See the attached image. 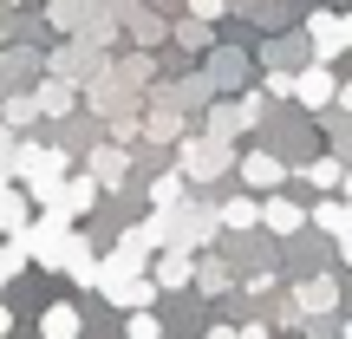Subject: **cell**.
<instances>
[{"mask_svg":"<svg viewBox=\"0 0 352 339\" xmlns=\"http://www.w3.org/2000/svg\"><path fill=\"white\" fill-rule=\"evenodd\" d=\"M104 287V300L111 307H124V314H138V307H157V281H151V267H144V274H111V281H98Z\"/></svg>","mask_w":352,"mask_h":339,"instance_id":"6da1fadb","label":"cell"},{"mask_svg":"<svg viewBox=\"0 0 352 339\" xmlns=\"http://www.w3.org/2000/svg\"><path fill=\"white\" fill-rule=\"evenodd\" d=\"M294 98H300L307 111H320V105H333V98H340V78H333V65H327V59L300 65V72H294Z\"/></svg>","mask_w":352,"mask_h":339,"instance_id":"7a4b0ae2","label":"cell"},{"mask_svg":"<svg viewBox=\"0 0 352 339\" xmlns=\"http://www.w3.org/2000/svg\"><path fill=\"white\" fill-rule=\"evenodd\" d=\"M287 176H294V170L280 164L274 151H248V157H241V183H248L254 196H274V189L287 183Z\"/></svg>","mask_w":352,"mask_h":339,"instance_id":"3957f363","label":"cell"},{"mask_svg":"<svg viewBox=\"0 0 352 339\" xmlns=\"http://www.w3.org/2000/svg\"><path fill=\"white\" fill-rule=\"evenodd\" d=\"M151 281H157L164 294H176V287H196V261H189L183 248H164V254L151 261Z\"/></svg>","mask_w":352,"mask_h":339,"instance_id":"277c9868","label":"cell"},{"mask_svg":"<svg viewBox=\"0 0 352 339\" xmlns=\"http://www.w3.org/2000/svg\"><path fill=\"white\" fill-rule=\"evenodd\" d=\"M261 228H267V235H300V228H307V209H300V202H287V196L274 189V196L261 202Z\"/></svg>","mask_w":352,"mask_h":339,"instance_id":"5b68a950","label":"cell"},{"mask_svg":"<svg viewBox=\"0 0 352 339\" xmlns=\"http://www.w3.org/2000/svg\"><path fill=\"white\" fill-rule=\"evenodd\" d=\"M39 339H85V314H78L72 300H52L46 314H39Z\"/></svg>","mask_w":352,"mask_h":339,"instance_id":"8992f818","label":"cell"},{"mask_svg":"<svg viewBox=\"0 0 352 339\" xmlns=\"http://www.w3.org/2000/svg\"><path fill=\"white\" fill-rule=\"evenodd\" d=\"M222 164H228V157H222V138H196L183 151V176H189V183H209V170H222Z\"/></svg>","mask_w":352,"mask_h":339,"instance_id":"52a82bcc","label":"cell"},{"mask_svg":"<svg viewBox=\"0 0 352 339\" xmlns=\"http://www.w3.org/2000/svg\"><path fill=\"white\" fill-rule=\"evenodd\" d=\"M294 307H300V314H333V307H340V281H333V274H314V281H300Z\"/></svg>","mask_w":352,"mask_h":339,"instance_id":"ba28073f","label":"cell"},{"mask_svg":"<svg viewBox=\"0 0 352 339\" xmlns=\"http://www.w3.org/2000/svg\"><path fill=\"white\" fill-rule=\"evenodd\" d=\"M33 222V196L13 183H0V235H20V228Z\"/></svg>","mask_w":352,"mask_h":339,"instance_id":"9c48e42d","label":"cell"},{"mask_svg":"<svg viewBox=\"0 0 352 339\" xmlns=\"http://www.w3.org/2000/svg\"><path fill=\"white\" fill-rule=\"evenodd\" d=\"M307 222H314L320 235H346V228H352V202H340V196H320Z\"/></svg>","mask_w":352,"mask_h":339,"instance_id":"30bf717a","label":"cell"},{"mask_svg":"<svg viewBox=\"0 0 352 339\" xmlns=\"http://www.w3.org/2000/svg\"><path fill=\"white\" fill-rule=\"evenodd\" d=\"M300 176L320 196H333V189H346V157H314V164H300Z\"/></svg>","mask_w":352,"mask_h":339,"instance_id":"8fae6325","label":"cell"},{"mask_svg":"<svg viewBox=\"0 0 352 339\" xmlns=\"http://www.w3.org/2000/svg\"><path fill=\"white\" fill-rule=\"evenodd\" d=\"M98 189H104L98 176H65V189H59V209H65V215H85L91 202H98Z\"/></svg>","mask_w":352,"mask_h":339,"instance_id":"7c38bea8","label":"cell"},{"mask_svg":"<svg viewBox=\"0 0 352 339\" xmlns=\"http://www.w3.org/2000/svg\"><path fill=\"white\" fill-rule=\"evenodd\" d=\"M222 228H261V202H254V196L222 202Z\"/></svg>","mask_w":352,"mask_h":339,"instance_id":"4fadbf2b","label":"cell"},{"mask_svg":"<svg viewBox=\"0 0 352 339\" xmlns=\"http://www.w3.org/2000/svg\"><path fill=\"white\" fill-rule=\"evenodd\" d=\"M124 164H131V157L111 151V144H98V151H91V176H98V183H111V189H118V176H124Z\"/></svg>","mask_w":352,"mask_h":339,"instance_id":"5bb4252c","label":"cell"},{"mask_svg":"<svg viewBox=\"0 0 352 339\" xmlns=\"http://www.w3.org/2000/svg\"><path fill=\"white\" fill-rule=\"evenodd\" d=\"M26 261H33V254H26V248H20V235H0V294H7V281H13V274H20V267H26Z\"/></svg>","mask_w":352,"mask_h":339,"instance_id":"9a60e30c","label":"cell"},{"mask_svg":"<svg viewBox=\"0 0 352 339\" xmlns=\"http://www.w3.org/2000/svg\"><path fill=\"white\" fill-rule=\"evenodd\" d=\"M183 183H189L183 170H170V176H157V183H151V202H157V209H176V202H183Z\"/></svg>","mask_w":352,"mask_h":339,"instance_id":"2e32d148","label":"cell"},{"mask_svg":"<svg viewBox=\"0 0 352 339\" xmlns=\"http://www.w3.org/2000/svg\"><path fill=\"white\" fill-rule=\"evenodd\" d=\"M33 105H39V111H72V85H65V78H46Z\"/></svg>","mask_w":352,"mask_h":339,"instance_id":"e0dca14e","label":"cell"},{"mask_svg":"<svg viewBox=\"0 0 352 339\" xmlns=\"http://www.w3.org/2000/svg\"><path fill=\"white\" fill-rule=\"evenodd\" d=\"M124 339H164V320H157L151 307H138V314L124 320Z\"/></svg>","mask_w":352,"mask_h":339,"instance_id":"ac0fdd59","label":"cell"},{"mask_svg":"<svg viewBox=\"0 0 352 339\" xmlns=\"http://www.w3.org/2000/svg\"><path fill=\"white\" fill-rule=\"evenodd\" d=\"M196 287H202V294H222V287H228L222 261H196Z\"/></svg>","mask_w":352,"mask_h":339,"instance_id":"d6986e66","label":"cell"},{"mask_svg":"<svg viewBox=\"0 0 352 339\" xmlns=\"http://www.w3.org/2000/svg\"><path fill=\"white\" fill-rule=\"evenodd\" d=\"M228 0H189V20H222Z\"/></svg>","mask_w":352,"mask_h":339,"instance_id":"ffe728a7","label":"cell"},{"mask_svg":"<svg viewBox=\"0 0 352 339\" xmlns=\"http://www.w3.org/2000/svg\"><path fill=\"white\" fill-rule=\"evenodd\" d=\"M267 98H294V72H267Z\"/></svg>","mask_w":352,"mask_h":339,"instance_id":"44dd1931","label":"cell"},{"mask_svg":"<svg viewBox=\"0 0 352 339\" xmlns=\"http://www.w3.org/2000/svg\"><path fill=\"white\" fill-rule=\"evenodd\" d=\"M7 164H13V138L0 131V183H7Z\"/></svg>","mask_w":352,"mask_h":339,"instance_id":"7402d4cb","label":"cell"},{"mask_svg":"<svg viewBox=\"0 0 352 339\" xmlns=\"http://www.w3.org/2000/svg\"><path fill=\"white\" fill-rule=\"evenodd\" d=\"M241 339H267V327H261V320H248V327H235Z\"/></svg>","mask_w":352,"mask_h":339,"instance_id":"603a6c76","label":"cell"},{"mask_svg":"<svg viewBox=\"0 0 352 339\" xmlns=\"http://www.w3.org/2000/svg\"><path fill=\"white\" fill-rule=\"evenodd\" d=\"M333 241H340V261L352 267V228H346V235H333Z\"/></svg>","mask_w":352,"mask_h":339,"instance_id":"cb8c5ba5","label":"cell"},{"mask_svg":"<svg viewBox=\"0 0 352 339\" xmlns=\"http://www.w3.org/2000/svg\"><path fill=\"white\" fill-rule=\"evenodd\" d=\"M7 333H13V307L0 300V339H7Z\"/></svg>","mask_w":352,"mask_h":339,"instance_id":"d4e9b609","label":"cell"},{"mask_svg":"<svg viewBox=\"0 0 352 339\" xmlns=\"http://www.w3.org/2000/svg\"><path fill=\"white\" fill-rule=\"evenodd\" d=\"M202 339H241L235 327H209V333H202Z\"/></svg>","mask_w":352,"mask_h":339,"instance_id":"484cf974","label":"cell"},{"mask_svg":"<svg viewBox=\"0 0 352 339\" xmlns=\"http://www.w3.org/2000/svg\"><path fill=\"white\" fill-rule=\"evenodd\" d=\"M340 105H346V111H352V78H346V85H340Z\"/></svg>","mask_w":352,"mask_h":339,"instance_id":"4316f807","label":"cell"},{"mask_svg":"<svg viewBox=\"0 0 352 339\" xmlns=\"http://www.w3.org/2000/svg\"><path fill=\"white\" fill-rule=\"evenodd\" d=\"M346 202H352V170H346Z\"/></svg>","mask_w":352,"mask_h":339,"instance_id":"83f0119b","label":"cell"},{"mask_svg":"<svg viewBox=\"0 0 352 339\" xmlns=\"http://www.w3.org/2000/svg\"><path fill=\"white\" fill-rule=\"evenodd\" d=\"M340 339H352V320H346V327H340Z\"/></svg>","mask_w":352,"mask_h":339,"instance_id":"f1b7e54d","label":"cell"}]
</instances>
